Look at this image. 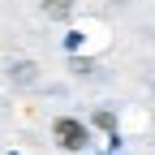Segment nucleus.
Listing matches in <instances>:
<instances>
[{
  "mask_svg": "<svg viewBox=\"0 0 155 155\" xmlns=\"http://www.w3.org/2000/svg\"><path fill=\"white\" fill-rule=\"evenodd\" d=\"M52 138H56V147H65V151H86L91 147V125L78 121V116H56V121H52Z\"/></svg>",
  "mask_w": 155,
  "mask_h": 155,
  "instance_id": "f257e3e1",
  "label": "nucleus"
},
{
  "mask_svg": "<svg viewBox=\"0 0 155 155\" xmlns=\"http://www.w3.org/2000/svg\"><path fill=\"white\" fill-rule=\"evenodd\" d=\"M43 13L52 22H69L73 17V0H43Z\"/></svg>",
  "mask_w": 155,
  "mask_h": 155,
  "instance_id": "f03ea898",
  "label": "nucleus"
},
{
  "mask_svg": "<svg viewBox=\"0 0 155 155\" xmlns=\"http://www.w3.org/2000/svg\"><path fill=\"white\" fill-rule=\"evenodd\" d=\"M95 125H99V129H108V134H121V129H116V116H112L108 108H99V112H95Z\"/></svg>",
  "mask_w": 155,
  "mask_h": 155,
  "instance_id": "7ed1b4c3",
  "label": "nucleus"
},
{
  "mask_svg": "<svg viewBox=\"0 0 155 155\" xmlns=\"http://www.w3.org/2000/svg\"><path fill=\"white\" fill-rule=\"evenodd\" d=\"M13 78H17V82H35V65H30V61L13 65Z\"/></svg>",
  "mask_w": 155,
  "mask_h": 155,
  "instance_id": "20e7f679",
  "label": "nucleus"
},
{
  "mask_svg": "<svg viewBox=\"0 0 155 155\" xmlns=\"http://www.w3.org/2000/svg\"><path fill=\"white\" fill-rule=\"evenodd\" d=\"M9 155H17V151H9Z\"/></svg>",
  "mask_w": 155,
  "mask_h": 155,
  "instance_id": "39448f33",
  "label": "nucleus"
}]
</instances>
